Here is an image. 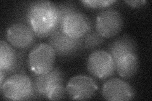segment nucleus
<instances>
[{"mask_svg":"<svg viewBox=\"0 0 152 101\" xmlns=\"http://www.w3.org/2000/svg\"><path fill=\"white\" fill-rule=\"evenodd\" d=\"M104 42V38L100 36L93 27L89 32L82 38L83 50H92Z\"/></svg>","mask_w":152,"mask_h":101,"instance_id":"nucleus-15","label":"nucleus"},{"mask_svg":"<svg viewBox=\"0 0 152 101\" xmlns=\"http://www.w3.org/2000/svg\"><path fill=\"white\" fill-rule=\"evenodd\" d=\"M32 80L36 95L46 99L53 86L64 83V73L60 68L56 67L45 74L32 75Z\"/></svg>","mask_w":152,"mask_h":101,"instance_id":"nucleus-11","label":"nucleus"},{"mask_svg":"<svg viewBox=\"0 0 152 101\" xmlns=\"http://www.w3.org/2000/svg\"><path fill=\"white\" fill-rule=\"evenodd\" d=\"M19 57L10 44L4 40L0 41V71L7 75L15 73L19 68Z\"/></svg>","mask_w":152,"mask_h":101,"instance_id":"nucleus-12","label":"nucleus"},{"mask_svg":"<svg viewBox=\"0 0 152 101\" xmlns=\"http://www.w3.org/2000/svg\"><path fill=\"white\" fill-rule=\"evenodd\" d=\"M115 2V0H84L81 1L85 7L93 9L105 8L110 7Z\"/></svg>","mask_w":152,"mask_h":101,"instance_id":"nucleus-18","label":"nucleus"},{"mask_svg":"<svg viewBox=\"0 0 152 101\" xmlns=\"http://www.w3.org/2000/svg\"><path fill=\"white\" fill-rule=\"evenodd\" d=\"M140 61L137 54H128L116 63V71L122 78L129 79L134 76L139 68Z\"/></svg>","mask_w":152,"mask_h":101,"instance_id":"nucleus-14","label":"nucleus"},{"mask_svg":"<svg viewBox=\"0 0 152 101\" xmlns=\"http://www.w3.org/2000/svg\"><path fill=\"white\" fill-rule=\"evenodd\" d=\"M1 94L10 100H29L35 95L31 78L23 73H14L6 78L0 86Z\"/></svg>","mask_w":152,"mask_h":101,"instance_id":"nucleus-2","label":"nucleus"},{"mask_svg":"<svg viewBox=\"0 0 152 101\" xmlns=\"http://www.w3.org/2000/svg\"><path fill=\"white\" fill-rule=\"evenodd\" d=\"M58 26L60 27L61 22L70 13L78 11L74 4L70 3H62L58 4ZM58 27V28H59Z\"/></svg>","mask_w":152,"mask_h":101,"instance_id":"nucleus-16","label":"nucleus"},{"mask_svg":"<svg viewBox=\"0 0 152 101\" xmlns=\"http://www.w3.org/2000/svg\"><path fill=\"white\" fill-rule=\"evenodd\" d=\"M124 26L122 14L115 8H107L99 12L95 20L94 28L104 39L117 36Z\"/></svg>","mask_w":152,"mask_h":101,"instance_id":"nucleus-5","label":"nucleus"},{"mask_svg":"<svg viewBox=\"0 0 152 101\" xmlns=\"http://www.w3.org/2000/svg\"><path fill=\"white\" fill-rule=\"evenodd\" d=\"M92 27L91 22L88 16L78 10L65 17L59 28L70 37L82 39Z\"/></svg>","mask_w":152,"mask_h":101,"instance_id":"nucleus-8","label":"nucleus"},{"mask_svg":"<svg viewBox=\"0 0 152 101\" xmlns=\"http://www.w3.org/2000/svg\"><path fill=\"white\" fill-rule=\"evenodd\" d=\"M87 69L95 78L104 80L115 73L116 63L107 51L95 50L88 57Z\"/></svg>","mask_w":152,"mask_h":101,"instance_id":"nucleus-4","label":"nucleus"},{"mask_svg":"<svg viewBox=\"0 0 152 101\" xmlns=\"http://www.w3.org/2000/svg\"><path fill=\"white\" fill-rule=\"evenodd\" d=\"M6 37L9 44L13 47L23 50L34 44L36 36L27 24L16 22L8 27Z\"/></svg>","mask_w":152,"mask_h":101,"instance_id":"nucleus-10","label":"nucleus"},{"mask_svg":"<svg viewBox=\"0 0 152 101\" xmlns=\"http://www.w3.org/2000/svg\"><path fill=\"white\" fill-rule=\"evenodd\" d=\"M107 51L117 63L123 56L128 54H137V45L132 37L126 34L112 42L108 46Z\"/></svg>","mask_w":152,"mask_h":101,"instance_id":"nucleus-13","label":"nucleus"},{"mask_svg":"<svg viewBox=\"0 0 152 101\" xmlns=\"http://www.w3.org/2000/svg\"><path fill=\"white\" fill-rule=\"evenodd\" d=\"M48 44L53 48L56 55L67 57L78 54L83 49L82 39H74L64 33L60 28L48 37Z\"/></svg>","mask_w":152,"mask_h":101,"instance_id":"nucleus-7","label":"nucleus"},{"mask_svg":"<svg viewBox=\"0 0 152 101\" xmlns=\"http://www.w3.org/2000/svg\"><path fill=\"white\" fill-rule=\"evenodd\" d=\"M26 19L36 37H48L59 27L58 6L49 1H33L26 9Z\"/></svg>","mask_w":152,"mask_h":101,"instance_id":"nucleus-1","label":"nucleus"},{"mask_svg":"<svg viewBox=\"0 0 152 101\" xmlns=\"http://www.w3.org/2000/svg\"><path fill=\"white\" fill-rule=\"evenodd\" d=\"M66 94L70 99L84 100L93 97L98 86L95 80L86 75H77L71 78L66 85Z\"/></svg>","mask_w":152,"mask_h":101,"instance_id":"nucleus-6","label":"nucleus"},{"mask_svg":"<svg viewBox=\"0 0 152 101\" xmlns=\"http://www.w3.org/2000/svg\"><path fill=\"white\" fill-rule=\"evenodd\" d=\"M6 79V75L2 71H0V86H1L4 80Z\"/></svg>","mask_w":152,"mask_h":101,"instance_id":"nucleus-20","label":"nucleus"},{"mask_svg":"<svg viewBox=\"0 0 152 101\" xmlns=\"http://www.w3.org/2000/svg\"><path fill=\"white\" fill-rule=\"evenodd\" d=\"M124 2L129 6L134 8L141 7L147 3L145 0H126Z\"/></svg>","mask_w":152,"mask_h":101,"instance_id":"nucleus-19","label":"nucleus"},{"mask_svg":"<svg viewBox=\"0 0 152 101\" xmlns=\"http://www.w3.org/2000/svg\"><path fill=\"white\" fill-rule=\"evenodd\" d=\"M66 94V87L64 84H61L53 86L46 95V99L51 100H61L65 97Z\"/></svg>","mask_w":152,"mask_h":101,"instance_id":"nucleus-17","label":"nucleus"},{"mask_svg":"<svg viewBox=\"0 0 152 101\" xmlns=\"http://www.w3.org/2000/svg\"><path fill=\"white\" fill-rule=\"evenodd\" d=\"M56 53L48 43L41 42L32 47L28 52L27 65L32 75L48 73L54 68Z\"/></svg>","mask_w":152,"mask_h":101,"instance_id":"nucleus-3","label":"nucleus"},{"mask_svg":"<svg viewBox=\"0 0 152 101\" xmlns=\"http://www.w3.org/2000/svg\"><path fill=\"white\" fill-rule=\"evenodd\" d=\"M102 95L107 100H131L134 97L135 91L127 81L118 78H112L103 84Z\"/></svg>","mask_w":152,"mask_h":101,"instance_id":"nucleus-9","label":"nucleus"}]
</instances>
